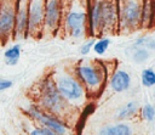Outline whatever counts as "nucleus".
<instances>
[{
	"mask_svg": "<svg viewBox=\"0 0 155 135\" xmlns=\"http://www.w3.org/2000/svg\"><path fill=\"white\" fill-rule=\"evenodd\" d=\"M148 57H149V51H148V49H145V47H139V49H137V50L134 51V54H133V60H134L136 62H138V63L144 62Z\"/></svg>",
	"mask_w": 155,
	"mask_h": 135,
	"instance_id": "aec40b11",
	"label": "nucleus"
},
{
	"mask_svg": "<svg viewBox=\"0 0 155 135\" xmlns=\"http://www.w3.org/2000/svg\"><path fill=\"white\" fill-rule=\"evenodd\" d=\"M117 24V0H102V32H113Z\"/></svg>",
	"mask_w": 155,
	"mask_h": 135,
	"instance_id": "9d476101",
	"label": "nucleus"
},
{
	"mask_svg": "<svg viewBox=\"0 0 155 135\" xmlns=\"http://www.w3.org/2000/svg\"><path fill=\"white\" fill-rule=\"evenodd\" d=\"M110 45V39L109 38H101L98 39L94 45H93V51L97 54V55H104L105 51L108 50Z\"/></svg>",
	"mask_w": 155,
	"mask_h": 135,
	"instance_id": "f3484780",
	"label": "nucleus"
},
{
	"mask_svg": "<svg viewBox=\"0 0 155 135\" xmlns=\"http://www.w3.org/2000/svg\"><path fill=\"white\" fill-rule=\"evenodd\" d=\"M142 116L148 122L154 120V118H155V107L153 105H150V103L144 105L143 108H142Z\"/></svg>",
	"mask_w": 155,
	"mask_h": 135,
	"instance_id": "6ab92c4d",
	"label": "nucleus"
},
{
	"mask_svg": "<svg viewBox=\"0 0 155 135\" xmlns=\"http://www.w3.org/2000/svg\"><path fill=\"white\" fill-rule=\"evenodd\" d=\"M130 84H131L130 74L122 69H116L110 78V88L116 92H121V91L127 90Z\"/></svg>",
	"mask_w": 155,
	"mask_h": 135,
	"instance_id": "f8f14e48",
	"label": "nucleus"
},
{
	"mask_svg": "<svg viewBox=\"0 0 155 135\" xmlns=\"http://www.w3.org/2000/svg\"><path fill=\"white\" fill-rule=\"evenodd\" d=\"M94 39H87L84 44H82V46L80 47V54L81 55H87L91 50H93V45H94Z\"/></svg>",
	"mask_w": 155,
	"mask_h": 135,
	"instance_id": "4be33fe9",
	"label": "nucleus"
},
{
	"mask_svg": "<svg viewBox=\"0 0 155 135\" xmlns=\"http://www.w3.org/2000/svg\"><path fill=\"white\" fill-rule=\"evenodd\" d=\"M21 56V45L19 44H15L10 47H7L4 52V57H5V62L10 66H13L18 62V58Z\"/></svg>",
	"mask_w": 155,
	"mask_h": 135,
	"instance_id": "4468645a",
	"label": "nucleus"
},
{
	"mask_svg": "<svg viewBox=\"0 0 155 135\" xmlns=\"http://www.w3.org/2000/svg\"><path fill=\"white\" fill-rule=\"evenodd\" d=\"M46 16V0H30L29 4V36L38 38L44 33Z\"/></svg>",
	"mask_w": 155,
	"mask_h": 135,
	"instance_id": "39448f33",
	"label": "nucleus"
},
{
	"mask_svg": "<svg viewBox=\"0 0 155 135\" xmlns=\"http://www.w3.org/2000/svg\"><path fill=\"white\" fill-rule=\"evenodd\" d=\"M29 4L30 0H17V11H16V26H15V40H21L28 34V24H29Z\"/></svg>",
	"mask_w": 155,
	"mask_h": 135,
	"instance_id": "1a4fd4ad",
	"label": "nucleus"
},
{
	"mask_svg": "<svg viewBox=\"0 0 155 135\" xmlns=\"http://www.w3.org/2000/svg\"><path fill=\"white\" fill-rule=\"evenodd\" d=\"M137 107H138L137 102H130V103H127V105L120 111V113H119V119H125V118L132 116L133 113H136Z\"/></svg>",
	"mask_w": 155,
	"mask_h": 135,
	"instance_id": "a211bd4d",
	"label": "nucleus"
},
{
	"mask_svg": "<svg viewBox=\"0 0 155 135\" xmlns=\"http://www.w3.org/2000/svg\"><path fill=\"white\" fill-rule=\"evenodd\" d=\"M140 79H142V84L144 86L155 85V71H153L151 68L143 69L142 74H140Z\"/></svg>",
	"mask_w": 155,
	"mask_h": 135,
	"instance_id": "dca6fc26",
	"label": "nucleus"
},
{
	"mask_svg": "<svg viewBox=\"0 0 155 135\" xmlns=\"http://www.w3.org/2000/svg\"><path fill=\"white\" fill-rule=\"evenodd\" d=\"M41 103L45 108H47L51 113L61 114L65 106V99L62 96V94L58 90L57 81L48 77L44 80L41 85Z\"/></svg>",
	"mask_w": 155,
	"mask_h": 135,
	"instance_id": "f03ea898",
	"label": "nucleus"
},
{
	"mask_svg": "<svg viewBox=\"0 0 155 135\" xmlns=\"http://www.w3.org/2000/svg\"><path fill=\"white\" fill-rule=\"evenodd\" d=\"M17 0H0V34L4 44L15 34Z\"/></svg>",
	"mask_w": 155,
	"mask_h": 135,
	"instance_id": "7ed1b4c3",
	"label": "nucleus"
},
{
	"mask_svg": "<svg viewBox=\"0 0 155 135\" xmlns=\"http://www.w3.org/2000/svg\"><path fill=\"white\" fill-rule=\"evenodd\" d=\"M119 26L125 30H131L142 23V0H117Z\"/></svg>",
	"mask_w": 155,
	"mask_h": 135,
	"instance_id": "f257e3e1",
	"label": "nucleus"
},
{
	"mask_svg": "<svg viewBox=\"0 0 155 135\" xmlns=\"http://www.w3.org/2000/svg\"><path fill=\"white\" fill-rule=\"evenodd\" d=\"M155 11H154V0H143V12H142V24L148 26L153 22Z\"/></svg>",
	"mask_w": 155,
	"mask_h": 135,
	"instance_id": "2eb2a0df",
	"label": "nucleus"
},
{
	"mask_svg": "<svg viewBox=\"0 0 155 135\" xmlns=\"http://www.w3.org/2000/svg\"><path fill=\"white\" fill-rule=\"evenodd\" d=\"M30 135H57L53 130H51L50 128L45 126V128H35L30 131Z\"/></svg>",
	"mask_w": 155,
	"mask_h": 135,
	"instance_id": "5701e85b",
	"label": "nucleus"
},
{
	"mask_svg": "<svg viewBox=\"0 0 155 135\" xmlns=\"http://www.w3.org/2000/svg\"><path fill=\"white\" fill-rule=\"evenodd\" d=\"M57 86L67 102H78L84 97V86L81 80H78L71 75H61L57 79Z\"/></svg>",
	"mask_w": 155,
	"mask_h": 135,
	"instance_id": "423d86ee",
	"label": "nucleus"
},
{
	"mask_svg": "<svg viewBox=\"0 0 155 135\" xmlns=\"http://www.w3.org/2000/svg\"><path fill=\"white\" fill-rule=\"evenodd\" d=\"M136 46H142L148 50H155V40L150 38H140L134 43Z\"/></svg>",
	"mask_w": 155,
	"mask_h": 135,
	"instance_id": "412c9836",
	"label": "nucleus"
},
{
	"mask_svg": "<svg viewBox=\"0 0 155 135\" xmlns=\"http://www.w3.org/2000/svg\"><path fill=\"white\" fill-rule=\"evenodd\" d=\"M63 12H64L63 0H46V16H45L44 32L54 33L61 26Z\"/></svg>",
	"mask_w": 155,
	"mask_h": 135,
	"instance_id": "0eeeda50",
	"label": "nucleus"
},
{
	"mask_svg": "<svg viewBox=\"0 0 155 135\" xmlns=\"http://www.w3.org/2000/svg\"><path fill=\"white\" fill-rule=\"evenodd\" d=\"M64 30L69 34L76 29H86L88 24V12H86L85 6L81 5V0H74L73 6L63 17Z\"/></svg>",
	"mask_w": 155,
	"mask_h": 135,
	"instance_id": "20e7f679",
	"label": "nucleus"
},
{
	"mask_svg": "<svg viewBox=\"0 0 155 135\" xmlns=\"http://www.w3.org/2000/svg\"><path fill=\"white\" fill-rule=\"evenodd\" d=\"M102 69L90 63H81L76 67V74L78 78L90 89H97L99 88L104 74L102 73Z\"/></svg>",
	"mask_w": 155,
	"mask_h": 135,
	"instance_id": "6e6552de",
	"label": "nucleus"
},
{
	"mask_svg": "<svg viewBox=\"0 0 155 135\" xmlns=\"http://www.w3.org/2000/svg\"><path fill=\"white\" fill-rule=\"evenodd\" d=\"M99 135H132V131L131 128L126 124H116L102 128Z\"/></svg>",
	"mask_w": 155,
	"mask_h": 135,
	"instance_id": "ddd939ff",
	"label": "nucleus"
},
{
	"mask_svg": "<svg viewBox=\"0 0 155 135\" xmlns=\"http://www.w3.org/2000/svg\"><path fill=\"white\" fill-rule=\"evenodd\" d=\"M11 86H12V81L11 80H7V79H1L0 80V90L1 91L6 90V89H8Z\"/></svg>",
	"mask_w": 155,
	"mask_h": 135,
	"instance_id": "b1692460",
	"label": "nucleus"
},
{
	"mask_svg": "<svg viewBox=\"0 0 155 135\" xmlns=\"http://www.w3.org/2000/svg\"><path fill=\"white\" fill-rule=\"evenodd\" d=\"M29 114L34 119L39 120L42 125H45V126L50 128L51 130H53L57 135H64L67 133V128L61 120H58L56 117H53L51 114H47V113L42 112L38 107H29Z\"/></svg>",
	"mask_w": 155,
	"mask_h": 135,
	"instance_id": "9b49d317",
	"label": "nucleus"
}]
</instances>
